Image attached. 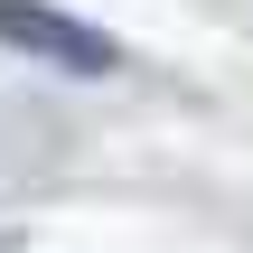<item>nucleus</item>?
Here are the masks:
<instances>
[{
    "mask_svg": "<svg viewBox=\"0 0 253 253\" xmlns=\"http://www.w3.org/2000/svg\"><path fill=\"white\" fill-rule=\"evenodd\" d=\"M0 47L47 56L66 75H113V38L84 28V19H66V9H47V0H0Z\"/></svg>",
    "mask_w": 253,
    "mask_h": 253,
    "instance_id": "f257e3e1",
    "label": "nucleus"
}]
</instances>
